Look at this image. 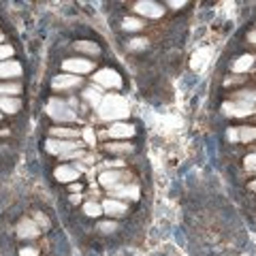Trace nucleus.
<instances>
[{"label": "nucleus", "instance_id": "nucleus-1", "mask_svg": "<svg viewBox=\"0 0 256 256\" xmlns=\"http://www.w3.org/2000/svg\"><path fill=\"white\" fill-rule=\"evenodd\" d=\"M82 146H86V143H77L73 139H54V137H50V139L45 141L43 150L47 152V154L60 158L64 154H68V152H75L77 148H82Z\"/></svg>", "mask_w": 256, "mask_h": 256}, {"label": "nucleus", "instance_id": "nucleus-2", "mask_svg": "<svg viewBox=\"0 0 256 256\" xmlns=\"http://www.w3.org/2000/svg\"><path fill=\"white\" fill-rule=\"evenodd\" d=\"M132 13L137 18H150V20H160L164 15V4L160 2H152V0H139L132 2Z\"/></svg>", "mask_w": 256, "mask_h": 256}, {"label": "nucleus", "instance_id": "nucleus-3", "mask_svg": "<svg viewBox=\"0 0 256 256\" xmlns=\"http://www.w3.org/2000/svg\"><path fill=\"white\" fill-rule=\"evenodd\" d=\"M47 116L54 118L56 122H77V111L64 105V100L52 98L50 107H47Z\"/></svg>", "mask_w": 256, "mask_h": 256}, {"label": "nucleus", "instance_id": "nucleus-4", "mask_svg": "<svg viewBox=\"0 0 256 256\" xmlns=\"http://www.w3.org/2000/svg\"><path fill=\"white\" fill-rule=\"evenodd\" d=\"M62 68L68 70V75H88L92 73V70L96 68V62L94 60H88V58H66L62 60Z\"/></svg>", "mask_w": 256, "mask_h": 256}, {"label": "nucleus", "instance_id": "nucleus-5", "mask_svg": "<svg viewBox=\"0 0 256 256\" xmlns=\"http://www.w3.org/2000/svg\"><path fill=\"white\" fill-rule=\"evenodd\" d=\"M41 233L43 230L36 226V222L32 218H26V216H22L20 222L15 224V237L18 239H26V242H30V239H36Z\"/></svg>", "mask_w": 256, "mask_h": 256}, {"label": "nucleus", "instance_id": "nucleus-6", "mask_svg": "<svg viewBox=\"0 0 256 256\" xmlns=\"http://www.w3.org/2000/svg\"><path fill=\"white\" fill-rule=\"evenodd\" d=\"M24 73V66L20 60H6L0 62V82H18Z\"/></svg>", "mask_w": 256, "mask_h": 256}, {"label": "nucleus", "instance_id": "nucleus-7", "mask_svg": "<svg viewBox=\"0 0 256 256\" xmlns=\"http://www.w3.org/2000/svg\"><path fill=\"white\" fill-rule=\"evenodd\" d=\"M82 86V77H75V75H58L54 77L52 88L56 92H62V94H70L73 90Z\"/></svg>", "mask_w": 256, "mask_h": 256}, {"label": "nucleus", "instance_id": "nucleus-8", "mask_svg": "<svg viewBox=\"0 0 256 256\" xmlns=\"http://www.w3.org/2000/svg\"><path fill=\"white\" fill-rule=\"evenodd\" d=\"M128 205L122 203L120 198H107V201H102V214L109 216V218H124L128 216Z\"/></svg>", "mask_w": 256, "mask_h": 256}, {"label": "nucleus", "instance_id": "nucleus-9", "mask_svg": "<svg viewBox=\"0 0 256 256\" xmlns=\"http://www.w3.org/2000/svg\"><path fill=\"white\" fill-rule=\"evenodd\" d=\"M94 82L105 86V88H122V77L111 68H102L98 73H94Z\"/></svg>", "mask_w": 256, "mask_h": 256}, {"label": "nucleus", "instance_id": "nucleus-10", "mask_svg": "<svg viewBox=\"0 0 256 256\" xmlns=\"http://www.w3.org/2000/svg\"><path fill=\"white\" fill-rule=\"evenodd\" d=\"M102 150L111 156H130L137 152V146H134V143H128V141H114V143H105Z\"/></svg>", "mask_w": 256, "mask_h": 256}, {"label": "nucleus", "instance_id": "nucleus-11", "mask_svg": "<svg viewBox=\"0 0 256 256\" xmlns=\"http://www.w3.org/2000/svg\"><path fill=\"white\" fill-rule=\"evenodd\" d=\"M73 50L79 52V54H86V58H98V56L102 54V47L98 43L94 41H88V38H82V41H75L73 43Z\"/></svg>", "mask_w": 256, "mask_h": 256}, {"label": "nucleus", "instance_id": "nucleus-12", "mask_svg": "<svg viewBox=\"0 0 256 256\" xmlns=\"http://www.w3.org/2000/svg\"><path fill=\"white\" fill-rule=\"evenodd\" d=\"M134 132H137V128L132 124H126V122H116L105 130V134H109V137H114V139H128V137H132Z\"/></svg>", "mask_w": 256, "mask_h": 256}, {"label": "nucleus", "instance_id": "nucleus-13", "mask_svg": "<svg viewBox=\"0 0 256 256\" xmlns=\"http://www.w3.org/2000/svg\"><path fill=\"white\" fill-rule=\"evenodd\" d=\"M148 26L146 20L137 18V15H126V18H122V30L128 32V34H137V32H143Z\"/></svg>", "mask_w": 256, "mask_h": 256}, {"label": "nucleus", "instance_id": "nucleus-14", "mask_svg": "<svg viewBox=\"0 0 256 256\" xmlns=\"http://www.w3.org/2000/svg\"><path fill=\"white\" fill-rule=\"evenodd\" d=\"M54 178L62 182V184H70L73 180L79 178V171H77V164H60L58 169L54 171Z\"/></svg>", "mask_w": 256, "mask_h": 256}, {"label": "nucleus", "instance_id": "nucleus-15", "mask_svg": "<svg viewBox=\"0 0 256 256\" xmlns=\"http://www.w3.org/2000/svg\"><path fill=\"white\" fill-rule=\"evenodd\" d=\"M79 134H82V130L73 128V126H52L50 128V137H54V139H62V137L73 139V137H79Z\"/></svg>", "mask_w": 256, "mask_h": 256}, {"label": "nucleus", "instance_id": "nucleus-16", "mask_svg": "<svg viewBox=\"0 0 256 256\" xmlns=\"http://www.w3.org/2000/svg\"><path fill=\"white\" fill-rule=\"evenodd\" d=\"M126 50H128V54H143V52H148L150 50V38H146V36H134V38L128 41Z\"/></svg>", "mask_w": 256, "mask_h": 256}, {"label": "nucleus", "instance_id": "nucleus-17", "mask_svg": "<svg viewBox=\"0 0 256 256\" xmlns=\"http://www.w3.org/2000/svg\"><path fill=\"white\" fill-rule=\"evenodd\" d=\"M22 84L20 82H4L0 84V98H13V96L22 94Z\"/></svg>", "mask_w": 256, "mask_h": 256}, {"label": "nucleus", "instance_id": "nucleus-18", "mask_svg": "<svg viewBox=\"0 0 256 256\" xmlns=\"http://www.w3.org/2000/svg\"><path fill=\"white\" fill-rule=\"evenodd\" d=\"M252 64H254V56H250V54H244V56H239V58H237L233 64H230V68L237 70L239 75H244L246 70L252 66Z\"/></svg>", "mask_w": 256, "mask_h": 256}, {"label": "nucleus", "instance_id": "nucleus-19", "mask_svg": "<svg viewBox=\"0 0 256 256\" xmlns=\"http://www.w3.org/2000/svg\"><path fill=\"white\" fill-rule=\"evenodd\" d=\"M0 109L9 116H15L22 109V98H18V96H13V98H0Z\"/></svg>", "mask_w": 256, "mask_h": 256}, {"label": "nucleus", "instance_id": "nucleus-20", "mask_svg": "<svg viewBox=\"0 0 256 256\" xmlns=\"http://www.w3.org/2000/svg\"><path fill=\"white\" fill-rule=\"evenodd\" d=\"M32 220L36 222V226L43 230V233H50L52 230V226H54V222H52V218L47 216L45 212H32Z\"/></svg>", "mask_w": 256, "mask_h": 256}, {"label": "nucleus", "instance_id": "nucleus-21", "mask_svg": "<svg viewBox=\"0 0 256 256\" xmlns=\"http://www.w3.org/2000/svg\"><path fill=\"white\" fill-rule=\"evenodd\" d=\"M96 230H98L100 235H116L118 230H120V224L116 220H105V222L96 224Z\"/></svg>", "mask_w": 256, "mask_h": 256}, {"label": "nucleus", "instance_id": "nucleus-22", "mask_svg": "<svg viewBox=\"0 0 256 256\" xmlns=\"http://www.w3.org/2000/svg\"><path fill=\"white\" fill-rule=\"evenodd\" d=\"M84 216H86V218H90V220L100 218V216H102V205L94 203V201H88L84 205Z\"/></svg>", "mask_w": 256, "mask_h": 256}, {"label": "nucleus", "instance_id": "nucleus-23", "mask_svg": "<svg viewBox=\"0 0 256 256\" xmlns=\"http://www.w3.org/2000/svg\"><path fill=\"white\" fill-rule=\"evenodd\" d=\"M239 143H252L256 139V126H239Z\"/></svg>", "mask_w": 256, "mask_h": 256}, {"label": "nucleus", "instance_id": "nucleus-24", "mask_svg": "<svg viewBox=\"0 0 256 256\" xmlns=\"http://www.w3.org/2000/svg\"><path fill=\"white\" fill-rule=\"evenodd\" d=\"M246 84H248V77H244V75H228V77H224V82H222L224 88H235V86H246Z\"/></svg>", "mask_w": 256, "mask_h": 256}, {"label": "nucleus", "instance_id": "nucleus-25", "mask_svg": "<svg viewBox=\"0 0 256 256\" xmlns=\"http://www.w3.org/2000/svg\"><path fill=\"white\" fill-rule=\"evenodd\" d=\"M41 248L38 246H20L18 248V256H38Z\"/></svg>", "mask_w": 256, "mask_h": 256}, {"label": "nucleus", "instance_id": "nucleus-26", "mask_svg": "<svg viewBox=\"0 0 256 256\" xmlns=\"http://www.w3.org/2000/svg\"><path fill=\"white\" fill-rule=\"evenodd\" d=\"M13 54H15L13 45H9V43H2V45H0V62H6Z\"/></svg>", "mask_w": 256, "mask_h": 256}, {"label": "nucleus", "instance_id": "nucleus-27", "mask_svg": "<svg viewBox=\"0 0 256 256\" xmlns=\"http://www.w3.org/2000/svg\"><path fill=\"white\" fill-rule=\"evenodd\" d=\"M244 169H246L248 173H254V171H256V152H252L250 156L244 158Z\"/></svg>", "mask_w": 256, "mask_h": 256}, {"label": "nucleus", "instance_id": "nucleus-28", "mask_svg": "<svg viewBox=\"0 0 256 256\" xmlns=\"http://www.w3.org/2000/svg\"><path fill=\"white\" fill-rule=\"evenodd\" d=\"M164 6H173V11H180L182 6H188V2H166Z\"/></svg>", "mask_w": 256, "mask_h": 256}, {"label": "nucleus", "instance_id": "nucleus-29", "mask_svg": "<svg viewBox=\"0 0 256 256\" xmlns=\"http://www.w3.org/2000/svg\"><path fill=\"white\" fill-rule=\"evenodd\" d=\"M246 38H248V41H250L252 45H256V30H250V32H248Z\"/></svg>", "mask_w": 256, "mask_h": 256}, {"label": "nucleus", "instance_id": "nucleus-30", "mask_svg": "<svg viewBox=\"0 0 256 256\" xmlns=\"http://www.w3.org/2000/svg\"><path fill=\"white\" fill-rule=\"evenodd\" d=\"M248 190H254L256 192V180H252L250 184H248Z\"/></svg>", "mask_w": 256, "mask_h": 256}, {"label": "nucleus", "instance_id": "nucleus-31", "mask_svg": "<svg viewBox=\"0 0 256 256\" xmlns=\"http://www.w3.org/2000/svg\"><path fill=\"white\" fill-rule=\"evenodd\" d=\"M4 43V34H2V30H0V45Z\"/></svg>", "mask_w": 256, "mask_h": 256}]
</instances>
